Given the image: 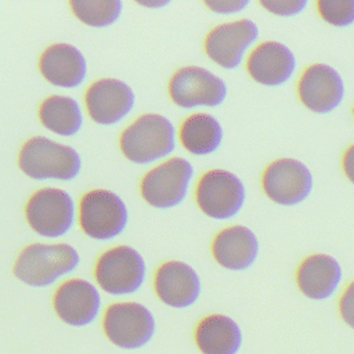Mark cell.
Segmentation results:
<instances>
[{
	"instance_id": "obj_25",
	"label": "cell",
	"mask_w": 354,
	"mask_h": 354,
	"mask_svg": "<svg viewBox=\"0 0 354 354\" xmlns=\"http://www.w3.org/2000/svg\"><path fill=\"white\" fill-rule=\"evenodd\" d=\"M317 10L319 17L332 26L354 25V0H318Z\"/></svg>"
},
{
	"instance_id": "obj_22",
	"label": "cell",
	"mask_w": 354,
	"mask_h": 354,
	"mask_svg": "<svg viewBox=\"0 0 354 354\" xmlns=\"http://www.w3.org/2000/svg\"><path fill=\"white\" fill-rule=\"evenodd\" d=\"M177 137L187 152L195 156H206L221 147L224 130L217 118L198 112L181 123Z\"/></svg>"
},
{
	"instance_id": "obj_26",
	"label": "cell",
	"mask_w": 354,
	"mask_h": 354,
	"mask_svg": "<svg viewBox=\"0 0 354 354\" xmlns=\"http://www.w3.org/2000/svg\"><path fill=\"white\" fill-rule=\"evenodd\" d=\"M260 6L270 14L278 17H295L301 14L307 6V0H260Z\"/></svg>"
},
{
	"instance_id": "obj_12",
	"label": "cell",
	"mask_w": 354,
	"mask_h": 354,
	"mask_svg": "<svg viewBox=\"0 0 354 354\" xmlns=\"http://www.w3.org/2000/svg\"><path fill=\"white\" fill-rule=\"evenodd\" d=\"M75 207L71 196L58 188H41L28 201L25 217L28 224L43 236L64 235L72 225Z\"/></svg>"
},
{
	"instance_id": "obj_4",
	"label": "cell",
	"mask_w": 354,
	"mask_h": 354,
	"mask_svg": "<svg viewBox=\"0 0 354 354\" xmlns=\"http://www.w3.org/2000/svg\"><path fill=\"white\" fill-rule=\"evenodd\" d=\"M105 337L116 347L136 350L147 346L156 330L152 313L141 303L119 301L109 304L102 315Z\"/></svg>"
},
{
	"instance_id": "obj_6",
	"label": "cell",
	"mask_w": 354,
	"mask_h": 354,
	"mask_svg": "<svg viewBox=\"0 0 354 354\" xmlns=\"http://www.w3.org/2000/svg\"><path fill=\"white\" fill-rule=\"evenodd\" d=\"M195 201L205 216L214 220H230L242 210L246 188L236 174L224 169H212L199 177Z\"/></svg>"
},
{
	"instance_id": "obj_1",
	"label": "cell",
	"mask_w": 354,
	"mask_h": 354,
	"mask_svg": "<svg viewBox=\"0 0 354 354\" xmlns=\"http://www.w3.org/2000/svg\"><path fill=\"white\" fill-rule=\"evenodd\" d=\"M123 155L140 165H147L169 156L177 144L174 124L163 115L144 113L120 134Z\"/></svg>"
},
{
	"instance_id": "obj_24",
	"label": "cell",
	"mask_w": 354,
	"mask_h": 354,
	"mask_svg": "<svg viewBox=\"0 0 354 354\" xmlns=\"http://www.w3.org/2000/svg\"><path fill=\"white\" fill-rule=\"evenodd\" d=\"M69 6L83 24L97 28L113 24L122 12L119 0H72Z\"/></svg>"
},
{
	"instance_id": "obj_5",
	"label": "cell",
	"mask_w": 354,
	"mask_h": 354,
	"mask_svg": "<svg viewBox=\"0 0 354 354\" xmlns=\"http://www.w3.org/2000/svg\"><path fill=\"white\" fill-rule=\"evenodd\" d=\"M194 174L189 160L181 156L169 158L145 173L140 184L141 196L156 209L176 207L185 201Z\"/></svg>"
},
{
	"instance_id": "obj_17",
	"label": "cell",
	"mask_w": 354,
	"mask_h": 354,
	"mask_svg": "<svg viewBox=\"0 0 354 354\" xmlns=\"http://www.w3.org/2000/svg\"><path fill=\"white\" fill-rule=\"evenodd\" d=\"M133 90L118 79H100L86 91L84 102L88 116L100 124L122 120L134 106Z\"/></svg>"
},
{
	"instance_id": "obj_14",
	"label": "cell",
	"mask_w": 354,
	"mask_h": 354,
	"mask_svg": "<svg viewBox=\"0 0 354 354\" xmlns=\"http://www.w3.org/2000/svg\"><path fill=\"white\" fill-rule=\"evenodd\" d=\"M153 292L163 304L183 310L198 301L202 293V282L189 264L181 260H169L155 271Z\"/></svg>"
},
{
	"instance_id": "obj_13",
	"label": "cell",
	"mask_w": 354,
	"mask_h": 354,
	"mask_svg": "<svg viewBox=\"0 0 354 354\" xmlns=\"http://www.w3.org/2000/svg\"><path fill=\"white\" fill-rule=\"evenodd\" d=\"M346 88L342 75L326 64L308 65L297 83L300 102L311 112L325 115L337 109L344 100Z\"/></svg>"
},
{
	"instance_id": "obj_16",
	"label": "cell",
	"mask_w": 354,
	"mask_h": 354,
	"mask_svg": "<svg viewBox=\"0 0 354 354\" xmlns=\"http://www.w3.org/2000/svg\"><path fill=\"white\" fill-rule=\"evenodd\" d=\"M101 307L97 289L87 281L71 278L54 292L53 308L58 318L72 326H83L95 319Z\"/></svg>"
},
{
	"instance_id": "obj_18",
	"label": "cell",
	"mask_w": 354,
	"mask_h": 354,
	"mask_svg": "<svg viewBox=\"0 0 354 354\" xmlns=\"http://www.w3.org/2000/svg\"><path fill=\"white\" fill-rule=\"evenodd\" d=\"M260 243L256 234L245 225H230L220 230L212 242L214 261L230 271L249 270L257 260Z\"/></svg>"
},
{
	"instance_id": "obj_23",
	"label": "cell",
	"mask_w": 354,
	"mask_h": 354,
	"mask_svg": "<svg viewBox=\"0 0 354 354\" xmlns=\"http://www.w3.org/2000/svg\"><path fill=\"white\" fill-rule=\"evenodd\" d=\"M41 124L61 136H73L82 126V112L77 102L65 95H51L39 108Z\"/></svg>"
},
{
	"instance_id": "obj_10",
	"label": "cell",
	"mask_w": 354,
	"mask_h": 354,
	"mask_svg": "<svg viewBox=\"0 0 354 354\" xmlns=\"http://www.w3.org/2000/svg\"><path fill=\"white\" fill-rule=\"evenodd\" d=\"M264 194L282 206H295L304 202L313 192L314 177L300 160L281 158L271 162L261 177Z\"/></svg>"
},
{
	"instance_id": "obj_15",
	"label": "cell",
	"mask_w": 354,
	"mask_h": 354,
	"mask_svg": "<svg viewBox=\"0 0 354 354\" xmlns=\"http://www.w3.org/2000/svg\"><path fill=\"white\" fill-rule=\"evenodd\" d=\"M297 68L295 53L283 43L267 40L257 44L246 59L249 76L259 84L278 87L289 82Z\"/></svg>"
},
{
	"instance_id": "obj_20",
	"label": "cell",
	"mask_w": 354,
	"mask_h": 354,
	"mask_svg": "<svg viewBox=\"0 0 354 354\" xmlns=\"http://www.w3.org/2000/svg\"><path fill=\"white\" fill-rule=\"evenodd\" d=\"M194 342L201 354H238L243 336L241 326L225 314H209L194 329Z\"/></svg>"
},
{
	"instance_id": "obj_28",
	"label": "cell",
	"mask_w": 354,
	"mask_h": 354,
	"mask_svg": "<svg viewBox=\"0 0 354 354\" xmlns=\"http://www.w3.org/2000/svg\"><path fill=\"white\" fill-rule=\"evenodd\" d=\"M203 4L220 15H234L242 12L249 4V0H205Z\"/></svg>"
},
{
	"instance_id": "obj_8",
	"label": "cell",
	"mask_w": 354,
	"mask_h": 354,
	"mask_svg": "<svg viewBox=\"0 0 354 354\" xmlns=\"http://www.w3.org/2000/svg\"><path fill=\"white\" fill-rule=\"evenodd\" d=\"M167 90L171 101L184 109L214 108L224 104L228 95L227 84L220 76L195 65L177 69L169 80Z\"/></svg>"
},
{
	"instance_id": "obj_9",
	"label": "cell",
	"mask_w": 354,
	"mask_h": 354,
	"mask_svg": "<svg viewBox=\"0 0 354 354\" xmlns=\"http://www.w3.org/2000/svg\"><path fill=\"white\" fill-rule=\"evenodd\" d=\"M129 213L124 202L106 189L84 194L79 203V224L93 239L106 241L123 232Z\"/></svg>"
},
{
	"instance_id": "obj_27",
	"label": "cell",
	"mask_w": 354,
	"mask_h": 354,
	"mask_svg": "<svg viewBox=\"0 0 354 354\" xmlns=\"http://www.w3.org/2000/svg\"><path fill=\"white\" fill-rule=\"evenodd\" d=\"M337 311L342 321L354 330V281L342 292L337 301Z\"/></svg>"
},
{
	"instance_id": "obj_19",
	"label": "cell",
	"mask_w": 354,
	"mask_h": 354,
	"mask_svg": "<svg viewBox=\"0 0 354 354\" xmlns=\"http://www.w3.org/2000/svg\"><path fill=\"white\" fill-rule=\"evenodd\" d=\"M343 279L340 263L330 254L314 253L301 260L296 270V285L301 295L315 301L332 297Z\"/></svg>"
},
{
	"instance_id": "obj_2",
	"label": "cell",
	"mask_w": 354,
	"mask_h": 354,
	"mask_svg": "<svg viewBox=\"0 0 354 354\" xmlns=\"http://www.w3.org/2000/svg\"><path fill=\"white\" fill-rule=\"evenodd\" d=\"M77 264V252L66 243H33L22 249L12 271L28 285L46 286L73 271Z\"/></svg>"
},
{
	"instance_id": "obj_11",
	"label": "cell",
	"mask_w": 354,
	"mask_h": 354,
	"mask_svg": "<svg viewBox=\"0 0 354 354\" xmlns=\"http://www.w3.org/2000/svg\"><path fill=\"white\" fill-rule=\"evenodd\" d=\"M259 28L249 18H241L214 26L205 37L206 55L224 69L238 68L248 50L257 41Z\"/></svg>"
},
{
	"instance_id": "obj_21",
	"label": "cell",
	"mask_w": 354,
	"mask_h": 354,
	"mask_svg": "<svg viewBox=\"0 0 354 354\" xmlns=\"http://www.w3.org/2000/svg\"><path fill=\"white\" fill-rule=\"evenodd\" d=\"M39 69L44 79L54 86L75 87L86 76V61L82 53L65 43L48 46L40 55Z\"/></svg>"
},
{
	"instance_id": "obj_29",
	"label": "cell",
	"mask_w": 354,
	"mask_h": 354,
	"mask_svg": "<svg viewBox=\"0 0 354 354\" xmlns=\"http://www.w3.org/2000/svg\"><path fill=\"white\" fill-rule=\"evenodd\" d=\"M342 167L351 184H354V144H351L343 153Z\"/></svg>"
},
{
	"instance_id": "obj_31",
	"label": "cell",
	"mask_w": 354,
	"mask_h": 354,
	"mask_svg": "<svg viewBox=\"0 0 354 354\" xmlns=\"http://www.w3.org/2000/svg\"><path fill=\"white\" fill-rule=\"evenodd\" d=\"M353 116H354V108H353Z\"/></svg>"
},
{
	"instance_id": "obj_30",
	"label": "cell",
	"mask_w": 354,
	"mask_h": 354,
	"mask_svg": "<svg viewBox=\"0 0 354 354\" xmlns=\"http://www.w3.org/2000/svg\"><path fill=\"white\" fill-rule=\"evenodd\" d=\"M141 6H145V7H149V8H162V7H166L167 4H170L169 0H147V1H140Z\"/></svg>"
},
{
	"instance_id": "obj_3",
	"label": "cell",
	"mask_w": 354,
	"mask_h": 354,
	"mask_svg": "<svg viewBox=\"0 0 354 354\" xmlns=\"http://www.w3.org/2000/svg\"><path fill=\"white\" fill-rule=\"evenodd\" d=\"M18 165L26 176L36 180H72L80 170V158L68 145L46 137H33L24 144Z\"/></svg>"
},
{
	"instance_id": "obj_7",
	"label": "cell",
	"mask_w": 354,
	"mask_h": 354,
	"mask_svg": "<svg viewBox=\"0 0 354 354\" xmlns=\"http://www.w3.org/2000/svg\"><path fill=\"white\" fill-rule=\"evenodd\" d=\"M147 275L142 256L127 245H119L104 252L94 267L98 286L111 295H131L137 292Z\"/></svg>"
}]
</instances>
